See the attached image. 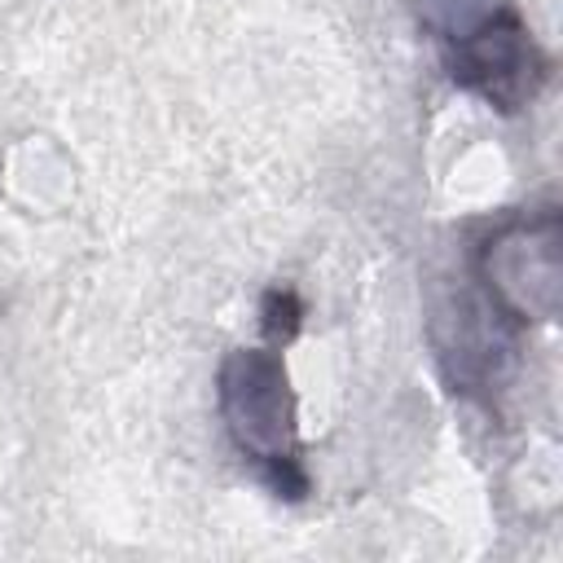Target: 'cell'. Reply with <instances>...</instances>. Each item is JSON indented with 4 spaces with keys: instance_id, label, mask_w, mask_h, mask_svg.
<instances>
[{
    "instance_id": "cell-3",
    "label": "cell",
    "mask_w": 563,
    "mask_h": 563,
    "mask_svg": "<svg viewBox=\"0 0 563 563\" xmlns=\"http://www.w3.org/2000/svg\"><path fill=\"white\" fill-rule=\"evenodd\" d=\"M484 299L519 330L550 325L563 303V220L554 207L510 216L475 251Z\"/></svg>"
},
{
    "instance_id": "cell-1",
    "label": "cell",
    "mask_w": 563,
    "mask_h": 563,
    "mask_svg": "<svg viewBox=\"0 0 563 563\" xmlns=\"http://www.w3.org/2000/svg\"><path fill=\"white\" fill-rule=\"evenodd\" d=\"M418 18L440 44L449 79L497 114H519L541 97L550 79V57L515 4L418 0Z\"/></svg>"
},
{
    "instance_id": "cell-4",
    "label": "cell",
    "mask_w": 563,
    "mask_h": 563,
    "mask_svg": "<svg viewBox=\"0 0 563 563\" xmlns=\"http://www.w3.org/2000/svg\"><path fill=\"white\" fill-rule=\"evenodd\" d=\"M435 352L444 365V378L453 383V391L462 396H493L515 361V339H510V321L484 299H453L444 312H435Z\"/></svg>"
},
{
    "instance_id": "cell-2",
    "label": "cell",
    "mask_w": 563,
    "mask_h": 563,
    "mask_svg": "<svg viewBox=\"0 0 563 563\" xmlns=\"http://www.w3.org/2000/svg\"><path fill=\"white\" fill-rule=\"evenodd\" d=\"M216 405L229 444L260 471V479L286 497H308L299 413L286 361L273 347H233L216 374Z\"/></svg>"
},
{
    "instance_id": "cell-5",
    "label": "cell",
    "mask_w": 563,
    "mask_h": 563,
    "mask_svg": "<svg viewBox=\"0 0 563 563\" xmlns=\"http://www.w3.org/2000/svg\"><path fill=\"white\" fill-rule=\"evenodd\" d=\"M299 321H303V299L290 286H273L260 303V325H264L268 343H290Z\"/></svg>"
}]
</instances>
